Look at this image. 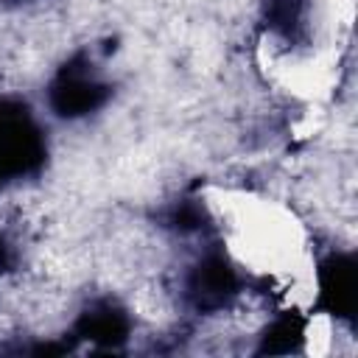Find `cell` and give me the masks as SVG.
I'll return each mask as SVG.
<instances>
[{
  "label": "cell",
  "mask_w": 358,
  "mask_h": 358,
  "mask_svg": "<svg viewBox=\"0 0 358 358\" xmlns=\"http://www.w3.org/2000/svg\"><path fill=\"white\" fill-rule=\"evenodd\" d=\"M215 215L224 246L249 271L291 282L305 277L308 246L302 227L285 207L271 199L224 193L221 201H215Z\"/></svg>",
  "instance_id": "1"
}]
</instances>
